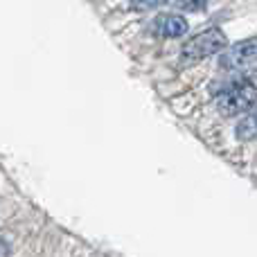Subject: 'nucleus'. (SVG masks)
Here are the masks:
<instances>
[{"label": "nucleus", "instance_id": "f257e3e1", "mask_svg": "<svg viewBox=\"0 0 257 257\" xmlns=\"http://www.w3.org/2000/svg\"><path fill=\"white\" fill-rule=\"evenodd\" d=\"M226 45H228V36L223 34L219 27H210V30L199 32V34H194L192 39H187L185 43H183L181 61L183 63L201 61V59H205V57L219 54Z\"/></svg>", "mask_w": 257, "mask_h": 257}, {"label": "nucleus", "instance_id": "f03ea898", "mask_svg": "<svg viewBox=\"0 0 257 257\" xmlns=\"http://www.w3.org/2000/svg\"><path fill=\"white\" fill-rule=\"evenodd\" d=\"M253 106H257V86L253 81H237L217 95V108L226 117L244 115Z\"/></svg>", "mask_w": 257, "mask_h": 257}, {"label": "nucleus", "instance_id": "7ed1b4c3", "mask_svg": "<svg viewBox=\"0 0 257 257\" xmlns=\"http://www.w3.org/2000/svg\"><path fill=\"white\" fill-rule=\"evenodd\" d=\"M253 63H257V39H244L230 48L226 45L219 57V66L223 70H241Z\"/></svg>", "mask_w": 257, "mask_h": 257}, {"label": "nucleus", "instance_id": "20e7f679", "mask_svg": "<svg viewBox=\"0 0 257 257\" xmlns=\"http://www.w3.org/2000/svg\"><path fill=\"white\" fill-rule=\"evenodd\" d=\"M151 25H154V34L165 39H178L187 32V21L181 14H160Z\"/></svg>", "mask_w": 257, "mask_h": 257}, {"label": "nucleus", "instance_id": "39448f33", "mask_svg": "<svg viewBox=\"0 0 257 257\" xmlns=\"http://www.w3.org/2000/svg\"><path fill=\"white\" fill-rule=\"evenodd\" d=\"M235 133H237V140H241V142L257 138V106H253L250 111H246L241 115V120L237 122Z\"/></svg>", "mask_w": 257, "mask_h": 257}, {"label": "nucleus", "instance_id": "423d86ee", "mask_svg": "<svg viewBox=\"0 0 257 257\" xmlns=\"http://www.w3.org/2000/svg\"><path fill=\"white\" fill-rule=\"evenodd\" d=\"M163 3H167V0H128V7L131 9H140V12H145V9H154V7H160Z\"/></svg>", "mask_w": 257, "mask_h": 257}, {"label": "nucleus", "instance_id": "0eeeda50", "mask_svg": "<svg viewBox=\"0 0 257 257\" xmlns=\"http://www.w3.org/2000/svg\"><path fill=\"white\" fill-rule=\"evenodd\" d=\"M210 3H212V0H181L178 7L185 9V12H201V9H205Z\"/></svg>", "mask_w": 257, "mask_h": 257}]
</instances>
